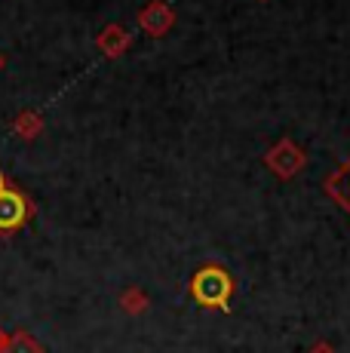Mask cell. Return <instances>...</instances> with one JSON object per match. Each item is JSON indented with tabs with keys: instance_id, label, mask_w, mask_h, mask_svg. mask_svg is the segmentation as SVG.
<instances>
[{
	"instance_id": "1",
	"label": "cell",
	"mask_w": 350,
	"mask_h": 353,
	"mask_svg": "<svg viewBox=\"0 0 350 353\" xmlns=\"http://www.w3.org/2000/svg\"><path fill=\"white\" fill-rule=\"evenodd\" d=\"M34 215V203L28 200L0 169V234H12L22 225H28Z\"/></svg>"
},
{
	"instance_id": "2",
	"label": "cell",
	"mask_w": 350,
	"mask_h": 353,
	"mask_svg": "<svg viewBox=\"0 0 350 353\" xmlns=\"http://www.w3.org/2000/svg\"><path fill=\"white\" fill-rule=\"evenodd\" d=\"M191 292L206 307H227V301H231V295H234V283L221 268H203L194 276Z\"/></svg>"
},
{
	"instance_id": "3",
	"label": "cell",
	"mask_w": 350,
	"mask_h": 353,
	"mask_svg": "<svg viewBox=\"0 0 350 353\" xmlns=\"http://www.w3.org/2000/svg\"><path fill=\"white\" fill-rule=\"evenodd\" d=\"M326 194L332 196L341 209H347L350 212V157L326 179Z\"/></svg>"
}]
</instances>
